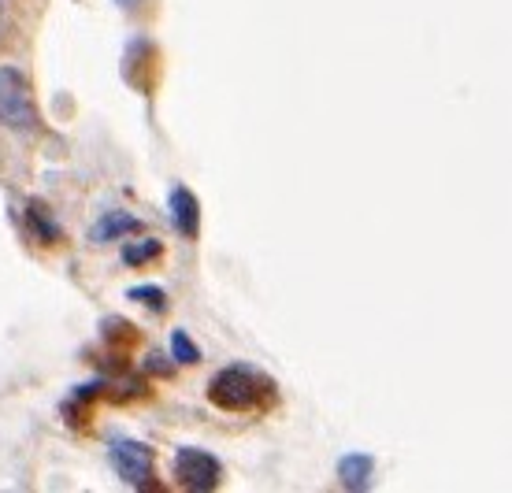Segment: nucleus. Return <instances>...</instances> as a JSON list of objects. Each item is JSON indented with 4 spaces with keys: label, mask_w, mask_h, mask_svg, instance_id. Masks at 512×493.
Segmentation results:
<instances>
[{
    "label": "nucleus",
    "mask_w": 512,
    "mask_h": 493,
    "mask_svg": "<svg viewBox=\"0 0 512 493\" xmlns=\"http://www.w3.org/2000/svg\"><path fill=\"white\" fill-rule=\"evenodd\" d=\"M271 386L256 371L249 367H231V371H223L216 382H212V401L219 408H234V412H245V408H256L260 405V397L268 393Z\"/></svg>",
    "instance_id": "f257e3e1"
},
{
    "label": "nucleus",
    "mask_w": 512,
    "mask_h": 493,
    "mask_svg": "<svg viewBox=\"0 0 512 493\" xmlns=\"http://www.w3.org/2000/svg\"><path fill=\"white\" fill-rule=\"evenodd\" d=\"M375 471V460L372 456H346L342 464H338V475H342V482H349V486H364V482L372 479Z\"/></svg>",
    "instance_id": "f03ea898"
}]
</instances>
